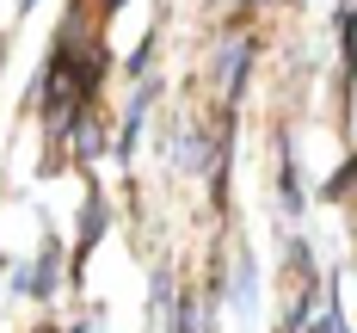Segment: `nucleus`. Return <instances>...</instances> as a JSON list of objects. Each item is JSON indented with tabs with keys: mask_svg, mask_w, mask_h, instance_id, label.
Wrapping results in <instances>:
<instances>
[{
	"mask_svg": "<svg viewBox=\"0 0 357 333\" xmlns=\"http://www.w3.org/2000/svg\"><path fill=\"white\" fill-rule=\"evenodd\" d=\"M56 284H62V241H50V247L37 253L31 272L13 278V290H19V296H56Z\"/></svg>",
	"mask_w": 357,
	"mask_h": 333,
	"instance_id": "nucleus-1",
	"label": "nucleus"
},
{
	"mask_svg": "<svg viewBox=\"0 0 357 333\" xmlns=\"http://www.w3.org/2000/svg\"><path fill=\"white\" fill-rule=\"evenodd\" d=\"M247 62H252V43H247V37H222L215 68H222V99H228V105L241 99V74H247Z\"/></svg>",
	"mask_w": 357,
	"mask_h": 333,
	"instance_id": "nucleus-2",
	"label": "nucleus"
},
{
	"mask_svg": "<svg viewBox=\"0 0 357 333\" xmlns=\"http://www.w3.org/2000/svg\"><path fill=\"white\" fill-rule=\"evenodd\" d=\"M68 142H74V154H80V161H99V154H105V124L93 117V105L68 124Z\"/></svg>",
	"mask_w": 357,
	"mask_h": 333,
	"instance_id": "nucleus-3",
	"label": "nucleus"
},
{
	"mask_svg": "<svg viewBox=\"0 0 357 333\" xmlns=\"http://www.w3.org/2000/svg\"><path fill=\"white\" fill-rule=\"evenodd\" d=\"M228 302L252 315V302H259V272H252V253H234V278H228Z\"/></svg>",
	"mask_w": 357,
	"mask_h": 333,
	"instance_id": "nucleus-4",
	"label": "nucleus"
},
{
	"mask_svg": "<svg viewBox=\"0 0 357 333\" xmlns=\"http://www.w3.org/2000/svg\"><path fill=\"white\" fill-rule=\"evenodd\" d=\"M99 235H105V198H86V210H80V241H74L80 259L99 247Z\"/></svg>",
	"mask_w": 357,
	"mask_h": 333,
	"instance_id": "nucleus-5",
	"label": "nucleus"
},
{
	"mask_svg": "<svg viewBox=\"0 0 357 333\" xmlns=\"http://www.w3.org/2000/svg\"><path fill=\"white\" fill-rule=\"evenodd\" d=\"M0 62H6V43H0Z\"/></svg>",
	"mask_w": 357,
	"mask_h": 333,
	"instance_id": "nucleus-6",
	"label": "nucleus"
},
{
	"mask_svg": "<svg viewBox=\"0 0 357 333\" xmlns=\"http://www.w3.org/2000/svg\"><path fill=\"white\" fill-rule=\"evenodd\" d=\"M37 333H50V327H37ZM74 333H80V327H74Z\"/></svg>",
	"mask_w": 357,
	"mask_h": 333,
	"instance_id": "nucleus-7",
	"label": "nucleus"
},
{
	"mask_svg": "<svg viewBox=\"0 0 357 333\" xmlns=\"http://www.w3.org/2000/svg\"><path fill=\"white\" fill-rule=\"evenodd\" d=\"M247 6H259V0H247Z\"/></svg>",
	"mask_w": 357,
	"mask_h": 333,
	"instance_id": "nucleus-8",
	"label": "nucleus"
}]
</instances>
